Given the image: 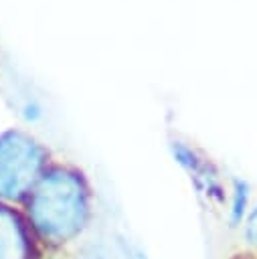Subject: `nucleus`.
Returning <instances> with one entry per match:
<instances>
[{"label": "nucleus", "mask_w": 257, "mask_h": 259, "mask_svg": "<svg viewBox=\"0 0 257 259\" xmlns=\"http://www.w3.org/2000/svg\"><path fill=\"white\" fill-rule=\"evenodd\" d=\"M28 212L34 227L49 239L75 235L87 214V196L81 180L65 170L49 172L34 188Z\"/></svg>", "instance_id": "obj_1"}, {"label": "nucleus", "mask_w": 257, "mask_h": 259, "mask_svg": "<svg viewBox=\"0 0 257 259\" xmlns=\"http://www.w3.org/2000/svg\"><path fill=\"white\" fill-rule=\"evenodd\" d=\"M45 164V150L24 134L8 132L0 138V196L20 198L36 182Z\"/></svg>", "instance_id": "obj_2"}, {"label": "nucleus", "mask_w": 257, "mask_h": 259, "mask_svg": "<svg viewBox=\"0 0 257 259\" xmlns=\"http://www.w3.org/2000/svg\"><path fill=\"white\" fill-rule=\"evenodd\" d=\"M174 152H176L178 162L192 174V178H194L198 190H202V192L208 194L210 198L221 200V198H223V192H221L219 180H217L215 172L210 170V166H208L204 160L196 158V154H194L192 150H188V148H184V146H180V144L174 148Z\"/></svg>", "instance_id": "obj_3"}, {"label": "nucleus", "mask_w": 257, "mask_h": 259, "mask_svg": "<svg viewBox=\"0 0 257 259\" xmlns=\"http://www.w3.org/2000/svg\"><path fill=\"white\" fill-rule=\"evenodd\" d=\"M0 259H24V237L16 219L0 208Z\"/></svg>", "instance_id": "obj_4"}, {"label": "nucleus", "mask_w": 257, "mask_h": 259, "mask_svg": "<svg viewBox=\"0 0 257 259\" xmlns=\"http://www.w3.org/2000/svg\"><path fill=\"white\" fill-rule=\"evenodd\" d=\"M245 204H247V190L243 184L237 182V188H235V202H233V219L239 221L243 210H245Z\"/></svg>", "instance_id": "obj_5"}, {"label": "nucleus", "mask_w": 257, "mask_h": 259, "mask_svg": "<svg viewBox=\"0 0 257 259\" xmlns=\"http://www.w3.org/2000/svg\"><path fill=\"white\" fill-rule=\"evenodd\" d=\"M247 239H249L251 245L257 247V208L249 217V223H247Z\"/></svg>", "instance_id": "obj_6"}]
</instances>
